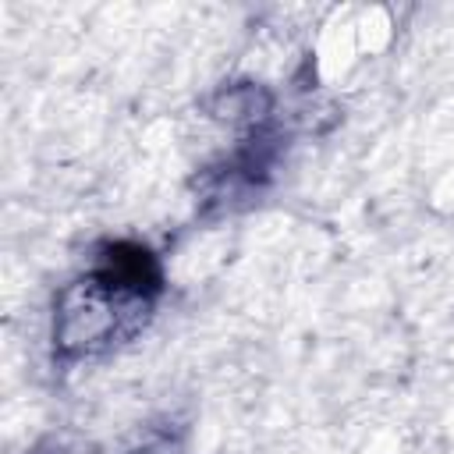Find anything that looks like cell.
I'll return each mask as SVG.
<instances>
[{
    "label": "cell",
    "instance_id": "obj_1",
    "mask_svg": "<svg viewBox=\"0 0 454 454\" xmlns=\"http://www.w3.org/2000/svg\"><path fill=\"white\" fill-rule=\"evenodd\" d=\"M142 294V273H99L74 280L57 298V319H53V340L60 351H96L110 344L117 333L138 323L145 309Z\"/></svg>",
    "mask_w": 454,
    "mask_h": 454
}]
</instances>
